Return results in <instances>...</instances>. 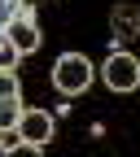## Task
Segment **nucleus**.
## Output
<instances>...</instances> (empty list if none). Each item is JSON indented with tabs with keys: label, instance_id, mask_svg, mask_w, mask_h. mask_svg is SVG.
Instances as JSON below:
<instances>
[{
	"label": "nucleus",
	"instance_id": "nucleus-1",
	"mask_svg": "<svg viewBox=\"0 0 140 157\" xmlns=\"http://www.w3.org/2000/svg\"><path fill=\"white\" fill-rule=\"evenodd\" d=\"M92 83V61L83 52H66V57H57V66H53V87L62 92V96H79V92H88Z\"/></svg>",
	"mask_w": 140,
	"mask_h": 157
},
{
	"label": "nucleus",
	"instance_id": "nucleus-2",
	"mask_svg": "<svg viewBox=\"0 0 140 157\" xmlns=\"http://www.w3.org/2000/svg\"><path fill=\"white\" fill-rule=\"evenodd\" d=\"M105 87L118 92V96H127L140 87V61L131 52H110L105 57Z\"/></svg>",
	"mask_w": 140,
	"mask_h": 157
},
{
	"label": "nucleus",
	"instance_id": "nucleus-3",
	"mask_svg": "<svg viewBox=\"0 0 140 157\" xmlns=\"http://www.w3.org/2000/svg\"><path fill=\"white\" fill-rule=\"evenodd\" d=\"M5 35H9V44L22 52V57H26V52H35V48H39V39H44V35H39V22H35V9H31V5H22V9L13 13V22L5 26Z\"/></svg>",
	"mask_w": 140,
	"mask_h": 157
},
{
	"label": "nucleus",
	"instance_id": "nucleus-4",
	"mask_svg": "<svg viewBox=\"0 0 140 157\" xmlns=\"http://www.w3.org/2000/svg\"><path fill=\"white\" fill-rule=\"evenodd\" d=\"M18 118H22V105H18V74L0 70V135L9 127H18Z\"/></svg>",
	"mask_w": 140,
	"mask_h": 157
},
{
	"label": "nucleus",
	"instance_id": "nucleus-5",
	"mask_svg": "<svg viewBox=\"0 0 140 157\" xmlns=\"http://www.w3.org/2000/svg\"><path fill=\"white\" fill-rule=\"evenodd\" d=\"M22 140H31V144H48L53 140V113H44V109H22V118H18V127H13Z\"/></svg>",
	"mask_w": 140,
	"mask_h": 157
},
{
	"label": "nucleus",
	"instance_id": "nucleus-6",
	"mask_svg": "<svg viewBox=\"0 0 140 157\" xmlns=\"http://www.w3.org/2000/svg\"><path fill=\"white\" fill-rule=\"evenodd\" d=\"M110 26H114V39L140 35V5H114L110 9Z\"/></svg>",
	"mask_w": 140,
	"mask_h": 157
},
{
	"label": "nucleus",
	"instance_id": "nucleus-7",
	"mask_svg": "<svg viewBox=\"0 0 140 157\" xmlns=\"http://www.w3.org/2000/svg\"><path fill=\"white\" fill-rule=\"evenodd\" d=\"M39 153H44V144H31V140H22V135L9 140V148H5V157H39Z\"/></svg>",
	"mask_w": 140,
	"mask_h": 157
},
{
	"label": "nucleus",
	"instance_id": "nucleus-8",
	"mask_svg": "<svg viewBox=\"0 0 140 157\" xmlns=\"http://www.w3.org/2000/svg\"><path fill=\"white\" fill-rule=\"evenodd\" d=\"M22 5H31V0H0V35H5V26L13 22V13L22 9Z\"/></svg>",
	"mask_w": 140,
	"mask_h": 157
},
{
	"label": "nucleus",
	"instance_id": "nucleus-9",
	"mask_svg": "<svg viewBox=\"0 0 140 157\" xmlns=\"http://www.w3.org/2000/svg\"><path fill=\"white\" fill-rule=\"evenodd\" d=\"M18 57H22V52L9 44V35H0V70H13V61H18Z\"/></svg>",
	"mask_w": 140,
	"mask_h": 157
}]
</instances>
